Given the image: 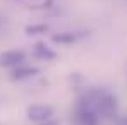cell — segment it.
<instances>
[{"mask_svg": "<svg viewBox=\"0 0 127 125\" xmlns=\"http://www.w3.org/2000/svg\"><path fill=\"white\" fill-rule=\"evenodd\" d=\"M52 40H53L55 43L69 45V43H74L77 38H76V34H72V33H60V34H53V36H52Z\"/></svg>", "mask_w": 127, "mask_h": 125, "instance_id": "obj_5", "label": "cell"}, {"mask_svg": "<svg viewBox=\"0 0 127 125\" xmlns=\"http://www.w3.org/2000/svg\"><path fill=\"white\" fill-rule=\"evenodd\" d=\"M26 55L21 50H7L0 53V67H17L24 62Z\"/></svg>", "mask_w": 127, "mask_h": 125, "instance_id": "obj_2", "label": "cell"}, {"mask_svg": "<svg viewBox=\"0 0 127 125\" xmlns=\"http://www.w3.org/2000/svg\"><path fill=\"white\" fill-rule=\"evenodd\" d=\"M53 115V108L48 104H33L28 108V118L33 122H45Z\"/></svg>", "mask_w": 127, "mask_h": 125, "instance_id": "obj_1", "label": "cell"}, {"mask_svg": "<svg viewBox=\"0 0 127 125\" xmlns=\"http://www.w3.org/2000/svg\"><path fill=\"white\" fill-rule=\"evenodd\" d=\"M34 55L41 60H53L55 58V53L45 46V43H36L34 45Z\"/></svg>", "mask_w": 127, "mask_h": 125, "instance_id": "obj_3", "label": "cell"}, {"mask_svg": "<svg viewBox=\"0 0 127 125\" xmlns=\"http://www.w3.org/2000/svg\"><path fill=\"white\" fill-rule=\"evenodd\" d=\"M89 125H93V124H89Z\"/></svg>", "mask_w": 127, "mask_h": 125, "instance_id": "obj_7", "label": "cell"}, {"mask_svg": "<svg viewBox=\"0 0 127 125\" xmlns=\"http://www.w3.org/2000/svg\"><path fill=\"white\" fill-rule=\"evenodd\" d=\"M34 74H38V69H34V67H17V69L12 72V79L21 81V79L31 77V75H34Z\"/></svg>", "mask_w": 127, "mask_h": 125, "instance_id": "obj_4", "label": "cell"}, {"mask_svg": "<svg viewBox=\"0 0 127 125\" xmlns=\"http://www.w3.org/2000/svg\"><path fill=\"white\" fill-rule=\"evenodd\" d=\"M46 29H48L46 24H33V26H28V27H26V33H28V34H41Z\"/></svg>", "mask_w": 127, "mask_h": 125, "instance_id": "obj_6", "label": "cell"}]
</instances>
